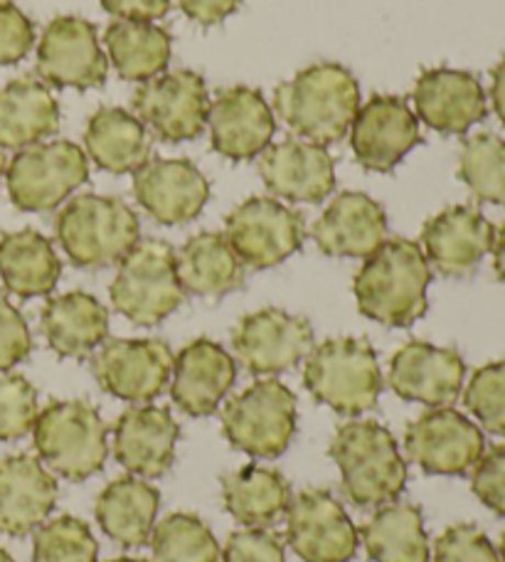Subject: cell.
Instances as JSON below:
<instances>
[{"label": "cell", "mask_w": 505, "mask_h": 562, "mask_svg": "<svg viewBox=\"0 0 505 562\" xmlns=\"http://www.w3.org/2000/svg\"><path fill=\"white\" fill-rule=\"evenodd\" d=\"M431 267L412 239H385L352 279L358 311L388 328H409L427 314Z\"/></svg>", "instance_id": "obj_1"}, {"label": "cell", "mask_w": 505, "mask_h": 562, "mask_svg": "<svg viewBox=\"0 0 505 562\" xmlns=\"http://www.w3.org/2000/svg\"><path fill=\"white\" fill-rule=\"evenodd\" d=\"M360 109V87L350 69L318 63L301 69L274 92V112L291 134L328 146L348 136Z\"/></svg>", "instance_id": "obj_2"}, {"label": "cell", "mask_w": 505, "mask_h": 562, "mask_svg": "<svg viewBox=\"0 0 505 562\" xmlns=\"http://www.w3.org/2000/svg\"><path fill=\"white\" fill-rule=\"evenodd\" d=\"M340 469V491L352 506L395 504L407 484V464L397 439L375 419H350L336 429L328 447Z\"/></svg>", "instance_id": "obj_3"}, {"label": "cell", "mask_w": 505, "mask_h": 562, "mask_svg": "<svg viewBox=\"0 0 505 562\" xmlns=\"http://www.w3.org/2000/svg\"><path fill=\"white\" fill-rule=\"evenodd\" d=\"M55 235L79 269L119 265L141 239L138 215L114 195H77L55 217Z\"/></svg>", "instance_id": "obj_4"}, {"label": "cell", "mask_w": 505, "mask_h": 562, "mask_svg": "<svg viewBox=\"0 0 505 562\" xmlns=\"http://www.w3.org/2000/svg\"><path fill=\"white\" fill-rule=\"evenodd\" d=\"M303 385L313 400L338 415L356 417L378 405L382 373L375 348L366 338H328L303 366Z\"/></svg>", "instance_id": "obj_5"}, {"label": "cell", "mask_w": 505, "mask_h": 562, "mask_svg": "<svg viewBox=\"0 0 505 562\" xmlns=\"http://www.w3.org/2000/svg\"><path fill=\"white\" fill-rule=\"evenodd\" d=\"M109 427L87 400H57L33 425V445L43 464L72 484H82L104 469Z\"/></svg>", "instance_id": "obj_6"}, {"label": "cell", "mask_w": 505, "mask_h": 562, "mask_svg": "<svg viewBox=\"0 0 505 562\" xmlns=\"http://www.w3.org/2000/svg\"><path fill=\"white\" fill-rule=\"evenodd\" d=\"M109 299L111 306L134 326L154 328L164 324L186 301L173 247L164 239H138V245L119 262Z\"/></svg>", "instance_id": "obj_7"}, {"label": "cell", "mask_w": 505, "mask_h": 562, "mask_svg": "<svg viewBox=\"0 0 505 562\" xmlns=\"http://www.w3.org/2000/svg\"><path fill=\"white\" fill-rule=\"evenodd\" d=\"M296 395L274 378L242 390L222 409V435L255 459H277L296 435Z\"/></svg>", "instance_id": "obj_8"}, {"label": "cell", "mask_w": 505, "mask_h": 562, "mask_svg": "<svg viewBox=\"0 0 505 562\" xmlns=\"http://www.w3.org/2000/svg\"><path fill=\"white\" fill-rule=\"evenodd\" d=\"M89 178V158L75 140L20 148L5 168L10 203L23 213H49Z\"/></svg>", "instance_id": "obj_9"}, {"label": "cell", "mask_w": 505, "mask_h": 562, "mask_svg": "<svg viewBox=\"0 0 505 562\" xmlns=\"http://www.w3.org/2000/svg\"><path fill=\"white\" fill-rule=\"evenodd\" d=\"M225 237L242 265L271 269L296 255L306 239V223L299 210L274 198H249L225 220Z\"/></svg>", "instance_id": "obj_10"}, {"label": "cell", "mask_w": 505, "mask_h": 562, "mask_svg": "<svg viewBox=\"0 0 505 562\" xmlns=\"http://www.w3.org/2000/svg\"><path fill=\"white\" fill-rule=\"evenodd\" d=\"M173 350L158 338H111L97 348L92 373L104 393L148 405L164 395L173 375Z\"/></svg>", "instance_id": "obj_11"}, {"label": "cell", "mask_w": 505, "mask_h": 562, "mask_svg": "<svg viewBox=\"0 0 505 562\" xmlns=\"http://www.w3.org/2000/svg\"><path fill=\"white\" fill-rule=\"evenodd\" d=\"M131 106L138 122L168 144L193 140L207 128V85L190 69L148 79L131 97Z\"/></svg>", "instance_id": "obj_12"}, {"label": "cell", "mask_w": 505, "mask_h": 562, "mask_svg": "<svg viewBox=\"0 0 505 562\" xmlns=\"http://www.w3.org/2000/svg\"><path fill=\"white\" fill-rule=\"evenodd\" d=\"M404 449L424 474L467 476L486 451V439L459 409L429 407L404 431Z\"/></svg>", "instance_id": "obj_13"}, {"label": "cell", "mask_w": 505, "mask_h": 562, "mask_svg": "<svg viewBox=\"0 0 505 562\" xmlns=\"http://www.w3.org/2000/svg\"><path fill=\"white\" fill-rule=\"evenodd\" d=\"M106 72L109 63L94 23L79 15L49 20L37 43V75L47 87L87 92L104 85Z\"/></svg>", "instance_id": "obj_14"}, {"label": "cell", "mask_w": 505, "mask_h": 562, "mask_svg": "<svg viewBox=\"0 0 505 562\" xmlns=\"http://www.w3.org/2000/svg\"><path fill=\"white\" fill-rule=\"evenodd\" d=\"M287 543L303 562H350L360 536L336 496L306 488L287 506Z\"/></svg>", "instance_id": "obj_15"}, {"label": "cell", "mask_w": 505, "mask_h": 562, "mask_svg": "<svg viewBox=\"0 0 505 562\" xmlns=\"http://www.w3.org/2000/svg\"><path fill=\"white\" fill-rule=\"evenodd\" d=\"M313 346V328L303 316L267 306L242 316L232 330L239 366L251 375H277L299 366Z\"/></svg>", "instance_id": "obj_16"}, {"label": "cell", "mask_w": 505, "mask_h": 562, "mask_svg": "<svg viewBox=\"0 0 505 562\" xmlns=\"http://www.w3.org/2000/svg\"><path fill=\"white\" fill-rule=\"evenodd\" d=\"M419 140L417 116L402 97L392 94L370 97L350 126L352 156L372 173H390Z\"/></svg>", "instance_id": "obj_17"}, {"label": "cell", "mask_w": 505, "mask_h": 562, "mask_svg": "<svg viewBox=\"0 0 505 562\" xmlns=\"http://www.w3.org/2000/svg\"><path fill=\"white\" fill-rule=\"evenodd\" d=\"M463 378H467V366L459 350L434 346L427 340H409L390 358L388 385L407 403L451 407L461 395Z\"/></svg>", "instance_id": "obj_18"}, {"label": "cell", "mask_w": 505, "mask_h": 562, "mask_svg": "<svg viewBox=\"0 0 505 562\" xmlns=\"http://www.w3.org/2000/svg\"><path fill=\"white\" fill-rule=\"evenodd\" d=\"M277 132V119L259 89L245 85L217 92L210 104L207 134L215 154L227 160H249L265 154Z\"/></svg>", "instance_id": "obj_19"}, {"label": "cell", "mask_w": 505, "mask_h": 562, "mask_svg": "<svg viewBox=\"0 0 505 562\" xmlns=\"http://www.w3.org/2000/svg\"><path fill=\"white\" fill-rule=\"evenodd\" d=\"M134 198L158 225H188L210 200V183L188 158H150L134 173Z\"/></svg>", "instance_id": "obj_20"}, {"label": "cell", "mask_w": 505, "mask_h": 562, "mask_svg": "<svg viewBox=\"0 0 505 562\" xmlns=\"http://www.w3.org/2000/svg\"><path fill=\"white\" fill-rule=\"evenodd\" d=\"M412 102L414 116L431 132L447 136H463L489 114L486 92L479 77L463 69L437 67L422 72L414 82Z\"/></svg>", "instance_id": "obj_21"}, {"label": "cell", "mask_w": 505, "mask_h": 562, "mask_svg": "<svg viewBox=\"0 0 505 562\" xmlns=\"http://www.w3.org/2000/svg\"><path fill=\"white\" fill-rule=\"evenodd\" d=\"M259 176L274 193L291 203H323L336 188V160L326 146L303 138L271 144L259 156Z\"/></svg>", "instance_id": "obj_22"}, {"label": "cell", "mask_w": 505, "mask_h": 562, "mask_svg": "<svg viewBox=\"0 0 505 562\" xmlns=\"http://www.w3.org/2000/svg\"><path fill=\"white\" fill-rule=\"evenodd\" d=\"M496 227L481 210L451 205L422 227V252L444 277H467L491 252Z\"/></svg>", "instance_id": "obj_23"}, {"label": "cell", "mask_w": 505, "mask_h": 562, "mask_svg": "<svg viewBox=\"0 0 505 562\" xmlns=\"http://www.w3.org/2000/svg\"><path fill=\"white\" fill-rule=\"evenodd\" d=\"M388 213L378 200L346 190L330 200L311 227V237L323 255L366 259L388 239Z\"/></svg>", "instance_id": "obj_24"}, {"label": "cell", "mask_w": 505, "mask_h": 562, "mask_svg": "<svg viewBox=\"0 0 505 562\" xmlns=\"http://www.w3.org/2000/svg\"><path fill=\"white\" fill-rule=\"evenodd\" d=\"M170 378L173 405L190 417H210L235 385L237 363L217 340L198 338L180 348Z\"/></svg>", "instance_id": "obj_25"}, {"label": "cell", "mask_w": 505, "mask_h": 562, "mask_svg": "<svg viewBox=\"0 0 505 562\" xmlns=\"http://www.w3.org/2000/svg\"><path fill=\"white\" fill-rule=\"evenodd\" d=\"M180 425L170 409L134 405L114 425V459L134 476L160 479L176 461Z\"/></svg>", "instance_id": "obj_26"}, {"label": "cell", "mask_w": 505, "mask_h": 562, "mask_svg": "<svg viewBox=\"0 0 505 562\" xmlns=\"http://www.w3.org/2000/svg\"><path fill=\"white\" fill-rule=\"evenodd\" d=\"M57 481L30 454L0 459V533L25 538L45 524L57 506Z\"/></svg>", "instance_id": "obj_27"}, {"label": "cell", "mask_w": 505, "mask_h": 562, "mask_svg": "<svg viewBox=\"0 0 505 562\" xmlns=\"http://www.w3.org/2000/svg\"><path fill=\"white\" fill-rule=\"evenodd\" d=\"M40 326L59 358L85 360L109 336V311L87 291H67L43 306Z\"/></svg>", "instance_id": "obj_28"}, {"label": "cell", "mask_w": 505, "mask_h": 562, "mask_svg": "<svg viewBox=\"0 0 505 562\" xmlns=\"http://www.w3.org/2000/svg\"><path fill=\"white\" fill-rule=\"evenodd\" d=\"M160 508V491L138 476H121L104 486L94 516L99 528L121 548H141L150 540Z\"/></svg>", "instance_id": "obj_29"}, {"label": "cell", "mask_w": 505, "mask_h": 562, "mask_svg": "<svg viewBox=\"0 0 505 562\" xmlns=\"http://www.w3.org/2000/svg\"><path fill=\"white\" fill-rule=\"evenodd\" d=\"M59 128V104L43 79L18 77L0 89V148L43 144Z\"/></svg>", "instance_id": "obj_30"}, {"label": "cell", "mask_w": 505, "mask_h": 562, "mask_svg": "<svg viewBox=\"0 0 505 562\" xmlns=\"http://www.w3.org/2000/svg\"><path fill=\"white\" fill-rule=\"evenodd\" d=\"M176 269L186 294L222 299L245 284V265L225 233H198L176 252Z\"/></svg>", "instance_id": "obj_31"}, {"label": "cell", "mask_w": 505, "mask_h": 562, "mask_svg": "<svg viewBox=\"0 0 505 562\" xmlns=\"http://www.w3.org/2000/svg\"><path fill=\"white\" fill-rule=\"evenodd\" d=\"M87 158L106 173H136L150 160V140L146 126L136 114L121 106H101L89 116L85 128Z\"/></svg>", "instance_id": "obj_32"}, {"label": "cell", "mask_w": 505, "mask_h": 562, "mask_svg": "<svg viewBox=\"0 0 505 562\" xmlns=\"http://www.w3.org/2000/svg\"><path fill=\"white\" fill-rule=\"evenodd\" d=\"M63 274L53 243L37 229H18L0 239V279L20 299L47 296Z\"/></svg>", "instance_id": "obj_33"}, {"label": "cell", "mask_w": 505, "mask_h": 562, "mask_svg": "<svg viewBox=\"0 0 505 562\" xmlns=\"http://www.w3.org/2000/svg\"><path fill=\"white\" fill-rule=\"evenodd\" d=\"M104 45L116 75L141 85L164 75L173 55V37L168 30L144 20L111 23L104 33Z\"/></svg>", "instance_id": "obj_34"}, {"label": "cell", "mask_w": 505, "mask_h": 562, "mask_svg": "<svg viewBox=\"0 0 505 562\" xmlns=\"http://www.w3.org/2000/svg\"><path fill=\"white\" fill-rule=\"evenodd\" d=\"M220 481L227 514L245 528H267L274 524L291 501L287 479L277 469L249 464Z\"/></svg>", "instance_id": "obj_35"}, {"label": "cell", "mask_w": 505, "mask_h": 562, "mask_svg": "<svg viewBox=\"0 0 505 562\" xmlns=\"http://www.w3.org/2000/svg\"><path fill=\"white\" fill-rule=\"evenodd\" d=\"M358 536L372 562H429L424 516L414 504L380 506Z\"/></svg>", "instance_id": "obj_36"}, {"label": "cell", "mask_w": 505, "mask_h": 562, "mask_svg": "<svg viewBox=\"0 0 505 562\" xmlns=\"http://www.w3.org/2000/svg\"><path fill=\"white\" fill-rule=\"evenodd\" d=\"M156 562H220L217 538L202 518L193 514H170L150 533Z\"/></svg>", "instance_id": "obj_37"}, {"label": "cell", "mask_w": 505, "mask_h": 562, "mask_svg": "<svg viewBox=\"0 0 505 562\" xmlns=\"http://www.w3.org/2000/svg\"><path fill=\"white\" fill-rule=\"evenodd\" d=\"M459 178L481 203L505 205V138L476 134L463 140Z\"/></svg>", "instance_id": "obj_38"}, {"label": "cell", "mask_w": 505, "mask_h": 562, "mask_svg": "<svg viewBox=\"0 0 505 562\" xmlns=\"http://www.w3.org/2000/svg\"><path fill=\"white\" fill-rule=\"evenodd\" d=\"M99 546L82 518L57 516L35 530L30 562H97Z\"/></svg>", "instance_id": "obj_39"}, {"label": "cell", "mask_w": 505, "mask_h": 562, "mask_svg": "<svg viewBox=\"0 0 505 562\" xmlns=\"http://www.w3.org/2000/svg\"><path fill=\"white\" fill-rule=\"evenodd\" d=\"M463 405L479 425L496 437H505V360L481 366L463 390Z\"/></svg>", "instance_id": "obj_40"}, {"label": "cell", "mask_w": 505, "mask_h": 562, "mask_svg": "<svg viewBox=\"0 0 505 562\" xmlns=\"http://www.w3.org/2000/svg\"><path fill=\"white\" fill-rule=\"evenodd\" d=\"M37 413V393L27 378H0V441H15L30 435Z\"/></svg>", "instance_id": "obj_41"}, {"label": "cell", "mask_w": 505, "mask_h": 562, "mask_svg": "<svg viewBox=\"0 0 505 562\" xmlns=\"http://www.w3.org/2000/svg\"><path fill=\"white\" fill-rule=\"evenodd\" d=\"M431 562H501V555L479 526L457 524L434 540Z\"/></svg>", "instance_id": "obj_42"}, {"label": "cell", "mask_w": 505, "mask_h": 562, "mask_svg": "<svg viewBox=\"0 0 505 562\" xmlns=\"http://www.w3.org/2000/svg\"><path fill=\"white\" fill-rule=\"evenodd\" d=\"M220 562H287L284 540L267 528L235 530L222 548Z\"/></svg>", "instance_id": "obj_43"}, {"label": "cell", "mask_w": 505, "mask_h": 562, "mask_svg": "<svg viewBox=\"0 0 505 562\" xmlns=\"http://www.w3.org/2000/svg\"><path fill=\"white\" fill-rule=\"evenodd\" d=\"M471 488L483 506L505 518V445L483 451L471 469Z\"/></svg>", "instance_id": "obj_44"}, {"label": "cell", "mask_w": 505, "mask_h": 562, "mask_svg": "<svg viewBox=\"0 0 505 562\" xmlns=\"http://www.w3.org/2000/svg\"><path fill=\"white\" fill-rule=\"evenodd\" d=\"M35 45V25L10 0H0V67L18 65Z\"/></svg>", "instance_id": "obj_45"}, {"label": "cell", "mask_w": 505, "mask_h": 562, "mask_svg": "<svg viewBox=\"0 0 505 562\" xmlns=\"http://www.w3.org/2000/svg\"><path fill=\"white\" fill-rule=\"evenodd\" d=\"M33 350V334L25 316L0 294V370H10L23 363Z\"/></svg>", "instance_id": "obj_46"}, {"label": "cell", "mask_w": 505, "mask_h": 562, "mask_svg": "<svg viewBox=\"0 0 505 562\" xmlns=\"http://www.w3.org/2000/svg\"><path fill=\"white\" fill-rule=\"evenodd\" d=\"M99 3L119 20H144V23L166 18L170 10V0H99Z\"/></svg>", "instance_id": "obj_47"}, {"label": "cell", "mask_w": 505, "mask_h": 562, "mask_svg": "<svg viewBox=\"0 0 505 562\" xmlns=\"http://www.w3.org/2000/svg\"><path fill=\"white\" fill-rule=\"evenodd\" d=\"M242 5V0H178V8L198 25H220Z\"/></svg>", "instance_id": "obj_48"}, {"label": "cell", "mask_w": 505, "mask_h": 562, "mask_svg": "<svg viewBox=\"0 0 505 562\" xmlns=\"http://www.w3.org/2000/svg\"><path fill=\"white\" fill-rule=\"evenodd\" d=\"M491 102H493V112H496L501 124L505 126V57L496 67H493L491 72Z\"/></svg>", "instance_id": "obj_49"}, {"label": "cell", "mask_w": 505, "mask_h": 562, "mask_svg": "<svg viewBox=\"0 0 505 562\" xmlns=\"http://www.w3.org/2000/svg\"><path fill=\"white\" fill-rule=\"evenodd\" d=\"M493 272H496L498 281L505 284V223L496 229V237H493Z\"/></svg>", "instance_id": "obj_50"}, {"label": "cell", "mask_w": 505, "mask_h": 562, "mask_svg": "<svg viewBox=\"0 0 505 562\" xmlns=\"http://www.w3.org/2000/svg\"><path fill=\"white\" fill-rule=\"evenodd\" d=\"M106 562H148V560H144V558H114V560H106Z\"/></svg>", "instance_id": "obj_51"}, {"label": "cell", "mask_w": 505, "mask_h": 562, "mask_svg": "<svg viewBox=\"0 0 505 562\" xmlns=\"http://www.w3.org/2000/svg\"><path fill=\"white\" fill-rule=\"evenodd\" d=\"M0 562H15V558H13V555H10L5 548H0Z\"/></svg>", "instance_id": "obj_52"}, {"label": "cell", "mask_w": 505, "mask_h": 562, "mask_svg": "<svg viewBox=\"0 0 505 562\" xmlns=\"http://www.w3.org/2000/svg\"><path fill=\"white\" fill-rule=\"evenodd\" d=\"M498 555H501V562H505V530L501 536V548H498Z\"/></svg>", "instance_id": "obj_53"}, {"label": "cell", "mask_w": 505, "mask_h": 562, "mask_svg": "<svg viewBox=\"0 0 505 562\" xmlns=\"http://www.w3.org/2000/svg\"><path fill=\"white\" fill-rule=\"evenodd\" d=\"M3 176H5V156L3 150H0V180H3Z\"/></svg>", "instance_id": "obj_54"}]
</instances>
